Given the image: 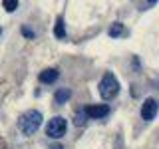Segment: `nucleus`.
<instances>
[{
    "label": "nucleus",
    "instance_id": "1",
    "mask_svg": "<svg viewBox=\"0 0 159 149\" xmlns=\"http://www.w3.org/2000/svg\"><path fill=\"white\" fill-rule=\"evenodd\" d=\"M42 113L38 111V109H28V111H24L22 115L18 119V129L24 133V135H34V133L40 129L42 125Z\"/></svg>",
    "mask_w": 159,
    "mask_h": 149
},
{
    "label": "nucleus",
    "instance_id": "2",
    "mask_svg": "<svg viewBox=\"0 0 159 149\" xmlns=\"http://www.w3.org/2000/svg\"><path fill=\"white\" fill-rule=\"evenodd\" d=\"M99 96H102L103 99H113L119 93V82L117 78L113 76L111 72H106L103 74V78L99 79Z\"/></svg>",
    "mask_w": 159,
    "mask_h": 149
},
{
    "label": "nucleus",
    "instance_id": "3",
    "mask_svg": "<svg viewBox=\"0 0 159 149\" xmlns=\"http://www.w3.org/2000/svg\"><path fill=\"white\" fill-rule=\"evenodd\" d=\"M66 131H68V121H66V117H62V115L52 117L48 121V125H46V135L52 137V139L64 137V135H66Z\"/></svg>",
    "mask_w": 159,
    "mask_h": 149
},
{
    "label": "nucleus",
    "instance_id": "4",
    "mask_svg": "<svg viewBox=\"0 0 159 149\" xmlns=\"http://www.w3.org/2000/svg\"><path fill=\"white\" fill-rule=\"evenodd\" d=\"M84 113H86L88 119H102L109 115V106L107 103H99V106H86L84 107Z\"/></svg>",
    "mask_w": 159,
    "mask_h": 149
},
{
    "label": "nucleus",
    "instance_id": "5",
    "mask_svg": "<svg viewBox=\"0 0 159 149\" xmlns=\"http://www.w3.org/2000/svg\"><path fill=\"white\" fill-rule=\"evenodd\" d=\"M155 115H157V102H155V97H147L141 106V119L153 121Z\"/></svg>",
    "mask_w": 159,
    "mask_h": 149
},
{
    "label": "nucleus",
    "instance_id": "6",
    "mask_svg": "<svg viewBox=\"0 0 159 149\" xmlns=\"http://www.w3.org/2000/svg\"><path fill=\"white\" fill-rule=\"evenodd\" d=\"M60 78V72L56 68H48V70H42V72H40V76H38V79L42 84H54L56 82V79Z\"/></svg>",
    "mask_w": 159,
    "mask_h": 149
},
{
    "label": "nucleus",
    "instance_id": "7",
    "mask_svg": "<svg viewBox=\"0 0 159 149\" xmlns=\"http://www.w3.org/2000/svg\"><path fill=\"white\" fill-rule=\"evenodd\" d=\"M54 36H56L58 40L66 38V24H64V18L62 16L56 18V24H54Z\"/></svg>",
    "mask_w": 159,
    "mask_h": 149
},
{
    "label": "nucleus",
    "instance_id": "8",
    "mask_svg": "<svg viewBox=\"0 0 159 149\" xmlns=\"http://www.w3.org/2000/svg\"><path fill=\"white\" fill-rule=\"evenodd\" d=\"M70 97H72V92H70V89H66V88H62V89H58V92L54 93V103L62 106V103H66Z\"/></svg>",
    "mask_w": 159,
    "mask_h": 149
},
{
    "label": "nucleus",
    "instance_id": "9",
    "mask_svg": "<svg viewBox=\"0 0 159 149\" xmlns=\"http://www.w3.org/2000/svg\"><path fill=\"white\" fill-rule=\"evenodd\" d=\"M107 34H109L111 38H119V36L123 34V24H121V22H113L111 28L107 30Z\"/></svg>",
    "mask_w": 159,
    "mask_h": 149
},
{
    "label": "nucleus",
    "instance_id": "10",
    "mask_svg": "<svg viewBox=\"0 0 159 149\" xmlns=\"http://www.w3.org/2000/svg\"><path fill=\"white\" fill-rule=\"evenodd\" d=\"M2 6H4V10H6V12H14V10L18 8V0H4Z\"/></svg>",
    "mask_w": 159,
    "mask_h": 149
},
{
    "label": "nucleus",
    "instance_id": "11",
    "mask_svg": "<svg viewBox=\"0 0 159 149\" xmlns=\"http://www.w3.org/2000/svg\"><path fill=\"white\" fill-rule=\"evenodd\" d=\"M76 125H84V123H86V113H84V109H80V111L76 113Z\"/></svg>",
    "mask_w": 159,
    "mask_h": 149
},
{
    "label": "nucleus",
    "instance_id": "12",
    "mask_svg": "<svg viewBox=\"0 0 159 149\" xmlns=\"http://www.w3.org/2000/svg\"><path fill=\"white\" fill-rule=\"evenodd\" d=\"M22 34H24L26 38H34V32H32L30 28H26V26H22Z\"/></svg>",
    "mask_w": 159,
    "mask_h": 149
},
{
    "label": "nucleus",
    "instance_id": "13",
    "mask_svg": "<svg viewBox=\"0 0 159 149\" xmlns=\"http://www.w3.org/2000/svg\"><path fill=\"white\" fill-rule=\"evenodd\" d=\"M50 149H64V145H60V143H56V145H52Z\"/></svg>",
    "mask_w": 159,
    "mask_h": 149
},
{
    "label": "nucleus",
    "instance_id": "14",
    "mask_svg": "<svg viewBox=\"0 0 159 149\" xmlns=\"http://www.w3.org/2000/svg\"><path fill=\"white\" fill-rule=\"evenodd\" d=\"M0 34H2V28H0Z\"/></svg>",
    "mask_w": 159,
    "mask_h": 149
}]
</instances>
